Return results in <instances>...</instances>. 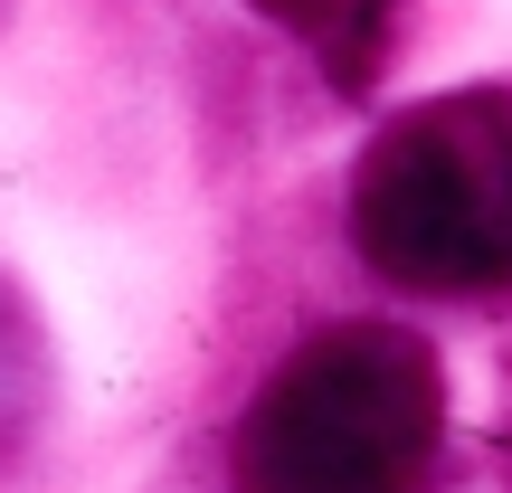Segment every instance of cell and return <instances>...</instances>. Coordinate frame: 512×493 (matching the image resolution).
<instances>
[{
	"label": "cell",
	"instance_id": "cell-1",
	"mask_svg": "<svg viewBox=\"0 0 512 493\" xmlns=\"http://www.w3.org/2000/svg\"><path fill=\"white\" fill-rule=\"evenodd\" d=\"M437 427H446L437 351L399 323H342V332H313L247 408L238 484L247 493H408L437 456Z\"/></svg>",
	"mask_w": 512,
	"mask_h": 493
},
{
	"label": "cell",
	"instance_id": "cell-2",
	"mask_svg": "<svg viewBox=\"0 0 512 493\" xmlns=\"http://www.w3.org/2000/svg\"><path fill=\"white\" fill-rule=\"evenodd\" d=\"M351 238L408 294L512 285V86L408 105L361 152Z\"/></svg>",
	"mask_w": 512,
	"mask_h": 493
},
{
	"label": "cell",
	"instance_id": "cell-3",
	"mask_svg": "<svg viewBox=\"0 0 512 493\" xmlns=\"http://www.w3.org/2000/svg\"><path fill=\"white\" fill-rule=\"evenodd\" d=\"M256 10L285 19V29L332 67V86H351V95L389 67V38H399V0H256Z\"/></svg>",
	"mask_w": 512,
	"mask_h": 493
}]
</instances>
